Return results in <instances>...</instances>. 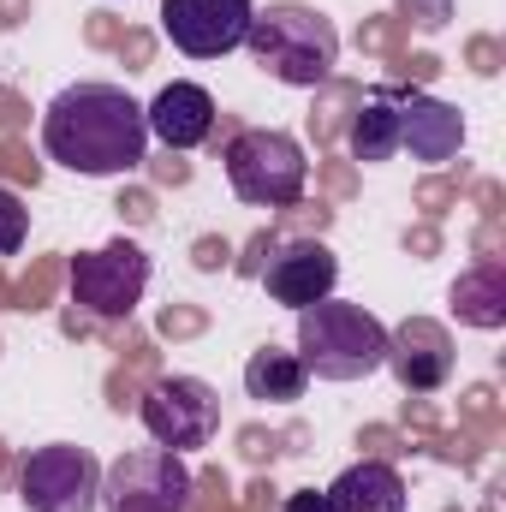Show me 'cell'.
I'll list each match as a JSON object with an SVG mask.
<instances>
[{"instance_id": "cell-1", "label": "cell", "mask_w": 506, "mask_h": 512, "mask_svg": "<svg viewBox=\"0 0 506 512\" xmlns=\"http://www.w3.org/2000/svg\"><path fill=\"white\" fill-rule=\"evenodd\" d=\"M42 149L66 173L114 179V173L143 167L149 126H143V108L120 84H66L42 114Z\"/></svg>"}, {"instance_id": "cell-2", "label": "cell", "mask_w": 506, "mask_h": 512, "mask_svg": "<svg viewBox=\"0 0 506 512\" xmlns=\"http://www.w3.org/2000/svg\"><path fill=\"white\" fill-rule=\"evenodd\" d=\"M298 364L316 382H364V376L387 370V328L364 304L322 298V304L298 310Z\"/></svg>"}, {"instance_id": "cell-3", "label": "cell", "mask_w": 506, "mask_h": 512, "mask_svg": "<svg viewBox=\"0 0 506 512\" xmlns=\"http://www.w3.org/2000/svg\"><path fill=\"white\" fill-rule=\"evenodd\" d=\"M245 48L256 54L262 72H274L292 90H316L340 66V30L316 6H268L245 30Z\"/></svg>"}, {"instance_id": "cell-4", "label": "cell", "mask_w": 506, "mask_h": 512, "mask_svg": "<svg viewBox=\"0 0 506 512\" xmlns=\"http://www.w3.org/2000/svg\"><path fill=\"white\" fill-rule=\"evenodd\" d=\"M221 161H227V185L239 191V203H251V209H292V203H304L310 161H304L292 131H274V126L239 131L221 149Z\"/></svg>"}, {"instance_id": "cell-5", "label": "cell", "mask_w": 506, "mask_h": 512, "mask_svg": "<svg viewBox=\"0 0 506 512\" xmlns=\"http://www.w3.org/2000/svg\"><path fill=\"white\" fill-rule=\"evenodd\" d=\"M197 495V477L167 447H131L102 471V507L108 512H185Z\"/></svg>"}, {"instance_id": "cell-6", "label": "cell", "mask_w": 506, "mask_h": 512, "mask_svg": "<svg viewBox=\"0 0 506 512\" xmlns=\"http://www.w3.org/2000/svg\"><path fill=\"white\" fill-rule=\"evenodd\" d=\"M137 417H143V429H149L155 447L191 453V447H209L221 435V393L203 376H161L143 393Z\"/></svg>"}, {"instance_id": "cell-7", "label": "cell", "mask_w": 506, "mask_h": 512, "mask_svg": "<svg viewBox=\"0 0 506 512\" xmlns=\"http://www.w3.org/2000/svg\"><path fill=\"white\" fill-rule=\"evenodd\" d=\"M18 501L30 512H96L102 507V465L90 447L48 441L18 471Z\"/></svg>"}, {"instance_id": "cell-8", "label": "cell", "mask_w": 506, "mask_h": 512, "mask_svg": "<svg viewBox=\"0 0 506 512\" xmlns=\"http://www.w3.org/2000/svg\"><path fill=\"white\" fill-rule=\"evenodd\" d=\"M143 292H149V256H143V245L114 239V245H102V251L72 256V298H78L90 316L120 322V316H131V310L143 304Z\"/></svg>"}, {"instance_id": "cell-9", "label": "cell", "mask_w": 506, "mask_h": 512, "mask_svg": "<svg viewBox=\"0 0 506 512\" xmlns=\"http://www.w3.org/2000/svg\"><path fill=\"white\" fill-rule=\"evenodd\" d=\"M256 18V0H161V30L191 60H221L245 48V30Z\"/></svg>"}, {"instance_id": "cell-10", "label": "cell", "mask_w": 506, "mask_h": 512, "mask_svg": "<svg viewBox=\"0 0 506 512\" xmlns=\"http://www.w3.org/2000/svg\"><path fill=\"white\" fill-rule=\"evenodd\" d=\"M334 280H340V256L328 251L322 239H292V245H280V251L268 256V268H262L268 298L286 304V310H310V304L334 298Z\"/></svg>"}, {"instance_id": "cell-11", "label": "cell", "mask_w": 506, "mask_h": 512, "mask_svg": "<svg viewBox=\"0 0 506 512\" xmlns=\"http://www.w3.org/2000/svg\"><path fill=\"white\" fill-rule=\"evenodd\" d=\"M393 114H399V149H411V161H453L465 143V114L429 90H393Z\"/></svg>"}, {"instance_id": "cell-12", "label": "cell", "mask_w": 506, "mask_h": 512, "mask_svg": "<svg viewBox=\"0 0 506 512\" xmlns=\"http://www.w3.org/2000/svg\"><path fill=\"white\" fill-rule=\"evenodd\" d=\"M143 126H149V137H161L167 149H197V143L215 137V96L203 84H167L143 108Z\"/></svg>"}, {"instance_id": "cell-13", "label": "cell", "mask_w": 506, "mask_h": 512, "mask_svg": "<svg viewBox=\"0 0 506 512\" xmlns=\"http://www.w3.org/2000/svg\"><path fill=\"white\" fill-rule=\"evenodd\" d=\"M387 364L411 393H429L453 376V346L435 322H405L399 334H387Z\"/></svg>"}, {"instance_id": "cell-14", "label": "cell", "mask_w": 506, "mask_h": 512, "mask_svg": "<svg viewBox=\"0 0 506 512\" xmlns=\"http://www.w3.org/2000/svg\"><path fill=\"white\" fill-rule=\"evenodd\" d=\"M322 512H405V477L381 459H358L322 489Z\"/></svg>"}, {"instance_id": "cell-15", "label": "cell", "mask_w": 506, "mask_h": 512, "mask_svg": "<svg viewBox=\"0 0 506 512\" xmlns=\"http://www.w3.org/2000/svg\"><path fill=\"white\" fill-rule=\"evenodd\" d=\"M304 387H310V370L298 364V352H280V346L251 352V364H245V393L251 399H262V405H292V399H304Z\"/></svg>"}, {"instance_id": "cell-16", "label": "cell", "mask_w": 506, "mask_h": 512, "mask_svg": "<svg viewBox=\"0 0 506 512\" xmlns=\"http://www.w3.org/2000/svg\"><path fill=\"white\" fill-rule=\"evenodd\" d=\"M453 310L471 328H501L506 322V268L501 262H477L471 274L453 280Z\"/></svg>"}, {"instance_id": "cell-17", "label": "cell", "mask_w": 506, "mask_h": 512, "mask_svg": "<svg viewBox=\"0 0 506 512\" xmlns=\"http://www.w3.org/2000/svg\"><path fill=\"white\" fill-rule=\"evenodd\" d=\"M399 155V114H393V90L364 96L358 120H352V161H393Z\"/></svg>"}, {"instance_id": "cell-18", "label": "cell", "mask_w": 506, "mask_h": 512, "mask_svg": "<svg viewBox=\"0 0 506 512\" xmlns=\"http://www.w3.org/2000/svg\"><path fill=\"white\" fill-rule=\"evenodd\" d=\"M24 233H30V209L0 185V256L18 251V245H24Z\"/></svg>"}, {"instance_id": "cell-19", "label": "cell", "mask_w": 506, "mask_h": 512, "mask_svg": "<svg viewBox=\"0 0 506 512\" xmlns=\"http://www.w3.org/2000/svg\"><path fill=\"white\" fill-rule=\"evenodd\" d=\"M405 6L417 12V24H429V30H435V24H447V6H453V0H405Z\"/></svg>"}, {"instance_id": "cell-20", "label": "cell", "mask_w": 506, "mask_h": 512, "mask_svg": "<svg viewBox=\"0 0 506 512\" xmlns=\"http://www.w3.org/2000/svg\"><path fill=\"white\" fill-rule=\"evenodd\" d=\"M286 512H322V495L316 489H298V495H286Z\"/></svg>"}]
</instances>
